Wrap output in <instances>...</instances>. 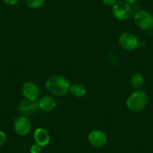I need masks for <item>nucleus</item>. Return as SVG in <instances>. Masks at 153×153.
<instances>
[{
  "instance_id": "nucleus-9",
  "label": "nucleus",
  "mask_w": 153,
  "mask_h": 153,
  "mask_svg": "<svg viewBox=\"0 0 153 153\" xmlns=\"http://www.w3.org/2000/svg\"><path fill=\"white\" fill-rule=\"evenodd\" d=\"M33 137L35 143L38 144L42 147L48 146L51 141V135L49 132L44 128H38L35 129L33 134Z\"/></svg>"
},
{
  "instance_id": "nucleus-18",
  "label": "nucleus",
  "mask_w": 153,
  "mask_h": 153,
  "mask_svg": "<svg viewBox=\"0 0 153 153\" xmlns=\"http://www.w3.org/2000/svg\"><path fill=\"white\" fill-rule=\"evenodd\" d=\"M124 1L131 5H134V4L137 3V2L139 0H124Z\"/></svg>"
},
{
  "instance_id": "nucleus-14",
  "label": "nucleus",
  "mask_w": 153,
  "mask_h": 153,
  "mask_svg": "<svg viewBox=\"0 0 153 153\" xmlns=\"http://www.w3.org/2000/svg\"><path fill=\"white\" fill-rule=\"evenodd\" d=\"M29 150H30V153H41L42 151V147L38 144L35 143L31 146Z\"/></svg>"
},
{
  "instance_id": "nucleus-7",
  "label": "nucleus",
  "mask_w": 153,
  "mask_h": 153,
  "mask_svg": "<svg viewBox=\"0 0 153 153\" xmlns=\"http://www.w3.org/2000/svg\"><path fill=\"white\" fill-rule=\"evenodd\" d=\"M22 93L26 100L35 101L40 95V89L36 83L32 81H28L23 85Z\"/></svg>"
},
{
  "instance_id": "nucleus-8",
  "label": "nucleus",
  "mask_w": 153,
  "mask_h": 153,
  "mask_svg": "<svg viewBox=\"0 0 153 153\" xmlns=\"http://www.w3.org/2000/svg\"><path fill=\"white\" fill-rule=\"evenodd\" d=\"M89 144L95 148L104 146L107 141V137L104 131L100 130H93L88 135Z\"/></svg>"
},
{
  "instance_id": "nucleus-1",
  "label": "nucleus",
  "mask_w": 153,
  "mask_h": 153,
  "mask_svg": "<svg viewBox=\"0 0 153 153\" xmlns=\"http://www.w3.org/2000/svg\"><path fill=\"white\" fill-rule=\"evenodd\" d=\"M71 83L69 80L61 75H53L48 77L45 86L51 95L57 97H62L69 92Z\"/></svg>"
},
{
  "instance_id": "nucleus-5",
  "label": "nucleus",
  "mask_w": 153,
  "mask_h": 153,
  "mask_svg": "<svg viewBox=\"0 0 153 153\" xmlns=\"http://www.w3.org/2000/svg\"><path fill=\"white\" fill-rule=\"evenodd\" d=\"M120 46L126 51H134L139 45L138 39L134 35L129 32H124L120 35L118 39Z\"/></svg>"
},
{
  "instance_id": "nucleus-6",
  "label": "nucleus",
  "mask_w": 153,
  "mask_h": 153,
  "mask_svg": "<svg viewBox=\"0 0 153 153\" xmlns=\"http://www.w3.org/2000/svg\"><path fill=\"white\" fill-rule=\"evenodd\" d=\"M14 129L20 136H26L30 133L32 129L30 121L26 117H17L14 122Z\"/></svg>"
},
{
  "instance_id": "nucleus-12",
  "label": "nucleus",
  "mask_w": 153,
  "mask_h": 153,
  "mask_svg": "<svg viewBox=\"0 0 153 153\" xmlns=\"http://www.w3.org/2000/svg\"><path fill=\"white\" fill-rule=\"evenodd\" d=\"M131 83L134 89H140L144 84V77L142 74L139 72L133 74L131 77Z\"/></svg>"
},
{
  "instance_id": "nucleus-16",
  "label": "nucleus",
  "mask_w": 153,
  "mask_h": 153,
  "mask_svg": "<svg viewBox=\"0 0 153 153\" xmlns=\"http://www.w3.org/2000/svg\"><path fill=\"white\" fill-rule=\"evenodd\" d=\"M117 0H102V2L104 5L107 7H112L117 3Z\"/></svg>"
},
{
  "instance_id": "nucleus-3",
  "label": "nucleus",
  "mask_w": 153,
  "mask_h": 153,
  "mask_svg": "<svg viewBox=\"0 0 153 153\" xmlns=\"http://www.w3.org/2000/svg\"><path fill=\"white\" fill-rule=\"evenodd\" d=\"M132 7L130 4L123 1H117L112 8V11L115 18L120 21H125L130 18L132 14Z\"/></svg>"
},
{
  "instance_id": "nucleus-17",
  "label": "nucleus",
  "mask_w": 153,
  "mask_h": 153,
  "mask_svg": "<svg viewBox=\"0 0 153 153\" xmlns=\"http://www.w3.org/2000/svg\"><path fill=\"white\" fill-rule=\"evenodd\" d=\"M4 2V3H5L8 5H11V6H13V5H16L19 2L20 0H2Z\"/></svg>"
},
{
  "instance_id": "nucleus-10",
  "label": "nucleus",
  "mask_w": 153,
  "mask_h": 153,
  "mask_svg": "<svg viewBox=\"0 0 153 153\" xmlns=\"http://www.w3.org/2000/svg\"><path fill=\"white\" fill-rule=\"evenodd\" d=\"M38 108L44 112H51L56 107L55 98L51 95H45L38 101Z\"/></svg>"
},
{
  "instance_id": "nucleus-4",
  "label": "nucleus",
  "mask_w": 153,
  "mask_h": 153,
  "mask_svg": "<svg viewBox=\"0 0 153 153\" xmlns=\"http://www.w3.org/2000/svg\"><path fill=\"white\" fill-rule=\"evenodd\" d=\"M134 22L143 30H149L153 27V16L145 10H140L134 15Z\"/></svg>"
},
{
  "instance_id": "nucleus-13",
  "label": "nucleus",
  "mask_w": 153,
  "mask_h": 153,
  "mask_svg": "<svg viewBox=\"0 0 153 153\" xmlns=\"http://www.w3.org/2000/svg\"><path fill=\"white\" fill-rule=\"evenodd\" d=\"M45 0H26V4L29 8L37 9L43 6Z\"/></svg>"
},
{
  "instance_id": "nucleus-2",
  "label": "nucleus",
  "mask_w": 153,
  "mask_h": 153,
  "mask_svg": "<svg viewBox=\"0 0 153 153\" xmlns=\"http://www.w3.org/2000/svg\"><path fill=\"white\" fill-rule=\"evenodd\" d=\"M148 102L147 94L141 89H136L127 98L126 107L132 112H140L146 107Z\"/></svg>"
},
{
  "instance_id": "nucleus-15",
  "label": "nucleus",
  "mask_w": 153,
  "mask_h": 153,
  "mask_svg": "<svg viewBox=\"0 0 153 153\" xmlns=\"http://www.w3.org/2000/svg\"><path fill=\"white\" fill-rule=\"evenodd\" d=\"M6 140H7L6 134H5L4 131H2L0 130V147L2 146L5 143Z\"/></svg>"
},
{
  "instance_id": "nucleus-11",
  "label": "nucleus",
  "mask_w": 153,
  "mask_h": 153,
  "mask_svg": "<svg viewBox=\"0 0 153 153\" xmlns=\"http://www.w3.org/2000/svg\"><path fill=\"white\" fill-rule=\"evenodd\" d=\"M69 92L76 98H82L86 93V87L80 83H74L71 84Z\"/></svg>"
}]
</instances>
